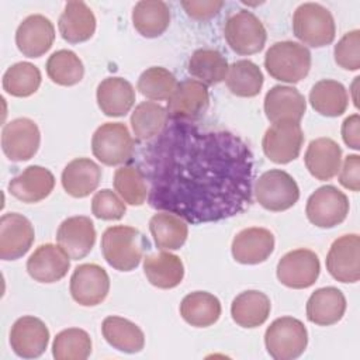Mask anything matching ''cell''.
I'll use <instances>...</instances> for the list:
<instances>
[{"label":"cell","mask_w":360,"mask_h":360,"mask_svg":"<svg viewBox=\"0 0 360 360\" xmlns=\"http://www.w3.org/2000/svg\"><path fill=\"white\" fill-rule=\"evenodd\" d=\"M91 338L80 328H68L56 333L52 356L56 360H86L91 354Z\"/></svg>","instance_id":"42"},{"label":"cell","mask_w":360,"mask_h":360,"mask_svg":"<svg viewBox=\"0 0 360 360\" xmlns=\"http://www.w3.org/2000/svg\"><path fill=\"white\" fill-rule=\"evenodd\" d=\"M149 231L160 250H177L188 236L186 221L167 211H160L150 218Z\"/></svg>","instance_id":"35"},{"label":"cell","mask_w":360,"mask_h":360,"mask_svg":"<svg viewBox=\"0 0 360 360\" xmlns=\"http://www.w3.org/2000/svg\"><path fill=\"white\" fill-rule=\"evenodd\" d=\"M55 41V27L42 14L24 18L15 31V45L27 58H39L46 53Z\"/></svg>","instance_id":"18"},{"label":"cell","mask_w":360,"mask_h":360,"mask_svg":"<svg viewBox=\"0 0 360 360\" xmlns=\"http://www.w3.org/2000/svg\"><path fill=\"white\" fill-rule=\"evenodd\" d=\"M100 180L101 169L89 158H76L70 160L60 176L63 190L75 198L90 195L98 187Z\"/></svg>","instance_id":"26"},{"label":"cell","mask_w":360,"mask_h":360,"mask_svg":"<svg viewBox=\"0 0 360 360\" xmlns=\"http://www.w3.org/2000/svg\"><path fill=\"white\" fill-rule=\"evenodd\" d=\"M308 345L305 325L292 316L274 319L264 332V346L270 357L276 360H292L300 357Z\"/></svg>","instance_id":"5"},{"label":"cell","mask_w":360,"mask_h":360,"mask_svg":"<svg viewBox=\"0 0 360 360\" xmlns=\"http://www.w3.org/2000/svg\"><path fill=\"white\" fill-rule=\"evenodd\" d=\"M49 343L46 325L35 316L25 315L18 318L10 330V346L22 359H37L44 354Z\"/></svg>","instance_id":"17"},{"label":"cell","mask_w":360,"mask_h":360,"mask_svg":"<svg viewBox=\"0 0 360 360\" xmlns=\"http://www.w3.org/2000/svg\"><path fill=\"white\" fill-rule=\"evenodd\" d=\"M309 104L321 115L339 117L347 110L349 96L340 82L322 79L312 86Z\"/></svg>","instance_id":"34"},{"label":"cell","mask_w":360,"mask_h":360,"mask_svg":"<svg viewBox=\"0 0 360 360\" xmlns=\"http://www.w3.org/2000/svg\"><path fill=\"white\" fill-rule=\"evenodd\" d=\"M143 249L145 239L134 226H110L101 236L103 256L105 262L118 271L136 269L143 259Z\"/></svg>","instance_id":"2"},{"label":"cell","mask_w":360,"mask_h":360,"mask_svg":"<svg viewBox=\"0 0 360 360\" xmlns=\"http://www.w3.org/2000/svg\"><path fill=\"white\" fill-rule=\"evenodd\" d=\"M328 273L340 283H357L360 278V238L357 233L335 239L326 255Z\"/></svg>","instance_id":"15"},{"label":"cell","mask_w":360,"mask_h":360,"mask_svg":"<svg viewBox=\"0 0 360 360\" xmlns=\"http://www.w3.org/2000/svg\"><path fill=\"white\" fill-rule=\"evenodd\" d=\"M56 242L72 260L86 257L96 243V228L93 221L84 215L66 218L58 228Z\"/></svg>","instance_id":"20"},{"label":"cell","mask_w":360,"mask_h":360,"mask_svg":"<svg viewBox=\"0 0 360 360\" xmlns=\"http://www.w3.org/2000/svg\"><path fill=\"white\" fill-rule=\"evenodd\" d=\"M167 111L158 103L142 101L131 114V127L135 139L149 142L156 138L167 124Z\"/></svg>","instance_id":"37"},{"label":"cell","mask_w":360,"mask_h":360,"mask_svg":"<svg viewBox=\"0 0 360 360\" xmlns=\"http://www.w3.org/2000/svg\"><path fill=\"white\" fill-rule=\"evenodd\" d=\"M263 108L271 124L285 120L300 122L307 111V101L295 87L277 84L266 93Z\"/></svg>","instance_id":"22"},{"label":"cell","mask_w":360,"mask_h":360,"mask_svg":"<svg viewBox=\"0 0 360 360\" xmlns=\"http://www.w3.org/2000/svg\"><path fill=\"white\" fill-rule=\"evenodd\" d=\"M91 212L98 219L118 221L125 215L127 207L124 200H121L112 190L103 188L93 195Z\"/></svg>","instance_id":"45"},{"label":"cell","mask_w":360,"mask_h":360,"mask_svg":"<svg viewBox=\"0 0 360 360\" xmlns=\"http://www.w3.org/2000/svg\"><path fill=\"white\" fill-rule=\"evenodd\" d=\"M267 73L284 83H298L311 69V52L302 44L280 41L273 44L264 55Z\"/></svg>","instance_id":"3"},{"label":"cell","mask_w":360,"mask_h":360,"mask_svg":"<svg viewBox=\"0 0 360 360\" xmlns=\"http://www.w3.org/2000/svg\"><path fill=\"white\" fill-rule=\"evenodd\" d=\"M177 84V79L172 72L162 66H152L141 73L138 77L136 89L143 97L162 101L172 97Z\"/></svg>","instance_id":"43"},{"label":"cell","mask_w":360,"mask_h":360,"mask_svg":"<svg viewBox=\"0 0 360 360\" xmlns=\"http://www.w3.org/2000/svg\"><path fill=\"white\" fill-rule=\"evenodd\" d=\"M304 162L316 180H330L340 169L342 149L330 138H316L309 142Z\"/></svg>","instance_id":"25"},{"label":"cell","mask_w":360,"mask_h":360,"mask_svg":"<svg viewBox=\"0 0 360 360\" xmlns=\"http://www.w3.org/2000/svg\"><path fill=\"white\" fill-rule=\"evenodd\" d=\"M346 312V298L336 287L315 290L307 301V319L319 326L338 323Z\"/></svg>","instance_id":"24"},{"label":"cell","mask_w":360,"mask_h":360,"mask_svg":"<svg viewBox=\"0 0 360 360\" xmlns=\"http://www.w3.org/2000/svg\"><path fill=\"white\" fill-rule=\"evenodd\" d=\"M219 300L207 291H193L180 302L181 318L194 328H207L214 325L221 316Z\"/></svg>","instance_id":"32"},{"label":"cell","mask_w":360,"mask_h":360,"mask_svg":"<svg viewBox=\"0 0 360 360\" xmlns=\"http://www.w3.org/2000/svg\"><path fill=\"white\" fill-rule=\"evenodd\" d=\"M224 37L229 48L238 55H253L264 48L267 32L253 13L239 10L226 18Z\"/></svg>","instance_id":"8"},{"label":"cell","mask_w":360,"mask_h":360,"mask_svg":"<svg viewBox=\"0 0 360 360\" xmlns=\"http://www.w3.org/2000/svg\"><path fill=\"white\" fill-rule=\"evenodd\" d=\"M271 311L270 298L259 290H248L236 295L231 304V316L242 328L252 329L263 325Z\"/></svg>","instance_id":"30"},{"label":"cell","mask_w":360,"mask_h":360,"mask_svg":"<svg viewBox=\"0 0 360 360\" xmlns=\"http://www.w3.org/2000/svg\"><path fill=\"white\" fill-rule=\"evenodd\" d=\"M292 32L302 44L322 48L333 42L336 25L326 7L319 3H302L294 11Z\"/></svg>","instance_id":"4"},{"label":"cell","mask_w":360,"mask_h":360,"mask_svg":"<svg viewBox=\"0 0 360 360\" xmlns=\"http://www.w3.org/2000/svg\"><path fill=\"white\" fill-rule=\"evenodd\" d=\"M342 139L349 148H352L354 150L360 149V117H359V114H352L342 122Z\"/></svg>","instance_id":"48"},{"label":"cell","mask_w":360,"mask_h":360,"mask_svg":"<svg viewBox=\"0 0 360 360\" xmlns=\"http://www.w3.org/2000/svg\"><path fill=\"white\" fill-rule=\"evenodd\" d=\"M148 204L190 224L217 222L253 201V153L233 132L172 121L141 152Z\"/></svg>","instance_id":"1"},{"label":"cell","mask_w":360,"mask_h":360,"mask_svg":"<svg viewBox=\"0 0 360 360\" xmlns=\"http://www.w3.org/2000/svg\"><path fill=\"white\" fill-rule=\"evenodd\" d=\"M41 72L31 62H17L3 75V90L13 97H30L41 86Z\"/></svg>","instance_id":"39"},{"label":"cell","mask_w":360,"mask_h":360,"mask_svg":"<svg viewBox=\"0 0 360 360\" xmlns=\"http://www.w3.org/2000/svg\"><path fill=\"white\" fill-rule=\"evenodd\" d=\"M62 38L69 44L89 41L96 31V17L84 1H68L58 21Z\"/></svg>","instance_id":"27"},{"label":"cell","mask_w":360,"mask_h":360,"mask_svg":"<svg viewBox=\"0 0 360 360\" xmlns=\"http://www.w3.org/2000/svg\"><path fill=\"white\" fill-rule=\"evenodd\" d=\"M48 77L59 86H75L84 76L82 59L70 49H59L46 60Z\"/></svg>","instance_id":"40"},{"label":"cell","mask_w":360,"mask_h":360,"mask_svg":"<svg viewBox=\"0 0 360 360\" xmlns=\"http://www.w3.org/2000/svg\"><path fill=\"white\" fill-rule=\"evenodd\" d=\"M114 188L124 202L139 207L148 200L149 187L142 170L136 166L125 165L114 173Z\"/></svg>","instance_id":"41"},{"label":"cell","mask_w":360,"mask_h":360,"mask_svg":"<svg viewBox=\"0 0 360 360\" xmlns=\"http://www.w3.org/2000/svg\"><path fill=\"white\" fill-rule=\"evenodd\" d=\"M339 183L350 191L357 193L360 190V156L359 155L353 153L345 158L343 165L339 169Z\"/></svg>","instance_id":"47"},{"label":"cell","mask_w":360,"mask_h":360,"mask_svg":"<svg viewBox=\"0 0 360 360\" xmlns=\"http://www.w3.org/2000/svg\"><path fill=\"white\" fill-rule=\"evenodd\" d=\"M55 187V177L46 167L32 165L8 181V193L17 200L34 204L45 200Z\"/></svg>","instance_id":"23"},{"label":"cell","mask_w":360,"mask_h":360,"mask_svg":"<svg viewBox=\"0 0 360 360\" xmlns=\"http://www.w3.org/2000/svg\"><path fill=\"white\" fill-rule=\"evenodd\" d=\"M101 333L105 342L124 353H139L145 346L142 329L122 316H107L101 323Z\"/></svg>","instance_id":"31"},{"label":"cell","mask_w":360,"mask_h":360,"mask_svg":"<svg viewBox=\"0 0 360 360\" xmlns=\"http://www.w3.org/2000/svg\"><path fill=\"white\" fill-rule=\"evenodd\" d=\"M225 82L232 94L238 97H255L260 93L264 77L255 62L240 59L228 68Z\"/></svg>","instance_id":"38"},{"label":"cell","mask_w":360,"mask_h":360,"mask_svg":"<svg viewBox=\"0 0 360 360\" xmlns=\"http://www.w3.org/2000/svg\"><path fill=\"white\" fill-rule=\"evenodd\" d=\"M349 198L335 186H322L308 198L305 214L308 221L323 229L342 224L349 214Z\"/></svg>","instance_id":"9"},{"label":"cell","mask_w":360,"mask_h":360,"mask_svg":"<svg viewBox=\"0 0 360 360\" xmlns=\"http://www.w3.org/2000/svg\"><path fill=\"white\" fill-rule=\"evenodd\" d=\"M35 232L31 221L18 214L7 212L0 218V259L17 260L32 246Z\"/></svg>","instance_id":"16"},{"label":"cell","mask_w":360,"mask_h":360,"mask_svg":"<svg viewBox=\"0 0 360 360\" xmlns=\"http://www.w3.org/2000/svg\"><path fill=\"white\" fill-rule=\"evenodd\" d=\"M98 108L107 117H124L135 103V90L124 77H105L96 91Z\"/></svg>","instance_id":"28"},{"label":"cell","mask_w":360,"mask_h":360,"mask_svg":"<svg viewBox=\"0 0 360 360\" xmlns=\"http://www.w3.org/2000/svg\"><path fill=\"white\" fill-rule=\"evenodd\" d=\"M274 235L262 226L239 231L232 240V256L240 264H259L266 262L274 250Z\"/></svg>","instance_id":"21"},{"label":"cell","mask_w":360,"mask_h":360,"mask_svg":"<svg viewBox=\"0 0 360 360\" xmlns=\"http://www.w3.org/2000/svg\"><path fill=\"white\" fill-rule=\"evenodd\" d=\"M132 24L142 37L156 38L170 24V8L162 0L138 1L132 10Z\"/></svg>","instance_id":"33"},{"label":"cell","mask_w":360,"mask_h":360,"mask_svg":"<svg viewBox=\"0 0 360 360\" xmlns=\"http://www.w3.org/2000/svg\"><path fill=\"white\" fill-rule=\"evenodd\" d=\"M39 143L41 132L31 118H15L3 127L1 149L11 162L30 160L38 152Z\"/></svg>","instance_id":"12"},{"label":"cell","mask_w":360,"mask_h":360,"mask_svg":"<svg viewBox=\"0 0 360 360\" xmlns=\"http://www.w3.org/2000/svg\"><path fill=\"white\" fill-rule=\"evenodd\" d=\"M134 149L135 141L122 122H105L91 138L93 155L105 166H118L131 160Z\"/></svg>","instance_id":"7"},{"label":"cell","mask_w":360,"mask_h":360,"mask_svg":"<svg viewBox=\"0 0 360 360\" xmlns=\"http://www.w3.org/2000/svg\"><path fill=\"white\" fill-rule=\"evenodd\" d=\"M304 143V132L300 122L278 121L269 127L262 139L264 155L274 163L285 165L295 160Z\"/></svg>","instance_id":"10"},{"label":"cell","mask_w":360,"mask_h":360,"mask_svg":"<svg viewBox=\"0 0 360 360\" xmlns=\"http://www.w3.org/2000/svg\"><path fill=\"white\" fill-rule=\"evenodd\" d=\"M321 263L315 252L309 249H294L287 252L277 263L276 274L278 281L294 290L308 288L319 277Z\"/></svg>","instance_id":"11"},{"label":"cell","mask_w":360,"mask_h":360,"mask_svg":"<svg viewBox=\"0 0 360 360\" xmlns=\"http://www.w3.org/2000/svg\"><path fill=\"white\" fill-rule=\"evenodd\" d=\"M70 295L83 307L101 304L110 291V277L107 271L96 263L79 264L70 277Z\"/></svg>","instance_id":"14"},{"label":"cell","mask_w":360,"mask_h":360,"mask_svg":"<svg viewBox=\"0 0 360 360\" xmlns=\"http://www.w3.org/2000/svg\"><path fill=\"white\" fill-rule=\"evenodd\" d=\"M228 68L225 56L211 48L194 51L188 60V73L205 86H214L225 80Z\"/></svg>","instance_id":"36"},{"label":"cell","mask_w":360,"mask_h":360,"mask_svg":"<svg viewBox=\"0 0 360 360\" xmlns=\"http://www.w3.org/2000/svg\"><path fill=\"white\" fill-rule=\"evenodd\" d=\"M253 194L264 210L280 212L295 205L300 198V188L291 174L280 169H270L259 176Z\"/></svg>","instance_id":"6"},{"label":"cell","mask_w":360,"mask_h":360,"mask_svg":"<svg viewBox=\"0 0 360 360\" xmlns=\"http://www.w3.org/2000/svg\"><path fill=\"white\" fill-rule=\"evenodd\" d=\"M143 273L152 285L170 290L183 281L184 264L177 255L162 250L143 257Z\"/></svg>","instance_id":"29"},{"label":"cell","mask_w":360,"mask_h":360,"mask_svg":"<svg viewBox=\"0 0 360 360\" xmlns=\"http://www.w3.org/2000/svg\"><path fill=\"white\" fill-rule=\"evenodd\" d=\"M224 1L221 0H183L181 1V7L184 8V11L187 13V15H190L194 20L198 21H205L212 18L214 15H217L221 8L224 7Z\"/></svg>","instance_id":"46"},{"label":"cell","mask_w":360,"mask_h":360,"mask_svg":"<svg viewBox=\"0 0 360 360\" xmlns=\"http://www.w3.org/2000/svg\"><path fill=\"white\" fill-rule=\"evenodd\" d=\"M210 105L208 89L195 79H187L177 84L174 93L167 100V117L172 121L194 122L207 111Z\"/></svg>","instance_id":"13"},{"label":"cell","mask_w":360,"mask_h":360,"mask_svg":"<svg viewBox=\"0 0 360 360\" xmlns=\"http://www.w3.org/2000/svg\"><path fill=\"white\" fill-rule=\"evenodd\" d=\"M335 62L345 70L360 69V31L353 30L346 32L335 45Z\"/></svg>","instance_id":"44"},{"label":"cell","mask_w":360,"mask_h":360,"mask_svg":"<svg viewBox=\"0 0 360 360\" xmlns=\"http://www.w3.org/2000/svg\"><path fill=\"white\" fill-rule=\"evenodd\" d=\"M70 267L69 255L53 243L38 246L27 260V271L38 283L51 284L62 280Z\"/></svg>","instance_id":"19"}]
</instances>
